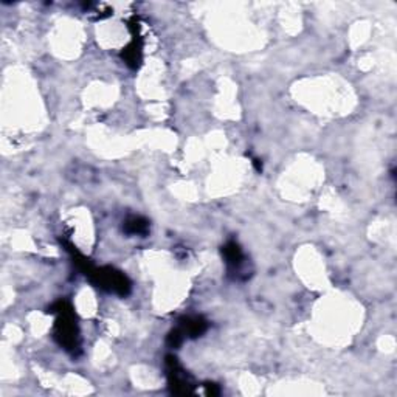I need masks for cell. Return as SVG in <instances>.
Segmentation results:
<instances>
[{
  "instance_id": "cell-2",
  "label": "cell",
  "mask_w": 397,
  "mask_h": 397,
  "mask_svg": "<svg viewBox=\"0 0 397 397\" xmlns=\"http://www.w3.org/2000/svg\"><path fill=\"white\" fill-rule=\"evenodd\" d=\"M84 275L92 281L96 287L104 289V291H107V292H113V293H118V295L124 296V295H128L130 291V283H129L128 276L112 267L96 269L92 266V264H90L87 270L84 272Z\"/></svg>"
},
{
  "instance_id": "cell-3",
  "label": "cell",
  "mask_w": 397,
  "mask_h": 397,
  "mask_svg": "<svg viewBox=\"0 0 397 397\" xmlns=\"http://www.w3.org/2000/svg\"><path fill=\"white\" fill-rule=\"evenodd\" d=\"M222 255L223 259H225L230 275H233L235 278H241V275H244V278H247L245 255L236 241H228L223 245Z\"/></svg>"
},
{
  "instance_id": "cell-4",
  "label": "cell",
  "mask_w": 397,
  "mask_h": 397,
  "mask_svg": "<svg viewBox=\"0 0 397 397\" xmlns=\"http://www.w3.org/2000/svg\"><path fill=\"white\" fill-rule=\"evenodd\" d=\"M167 371H168V380L169 385L176 394H186L191 391V382L186 376L184 368L180 367V363L174 355H168L167 357Z\"/></svg>"
},
{
  "instance_id": "cell-5",
  "label": "cell",
  "mask_w": 397,
  "mask_h": 397,
  "mask_svg": "<svg viewBox=\"0 0 397 397\" xmlns=\"http://www.w3.org/2000/svg\"><path fill=\"white\" fill-rule=\"evenodd\" d=\"M179 328L181 329V332L185 334V337H201L206 329H208V323H206L202 317H186L180 320Z\"/></svg>"
},
{
  "instance_id": "cell-6",
  "label": "cell",
  "mask_w": 397,
  "mask_h": 397,
  "mask_svg": "<svg viewBox=\"0 0 397 397\" xmlns=\"http://www.w3.org/2000/svg\"><path fill=\"white\" fill-rule=\"evenodd\" d=\"M123 230L128 235H146L149 230V222L140 216H132L126 222H124Z\"/></svg>"
},
{
  "instance_id": "cell-1",
  "label": "cell",
  "mask_w": 397,
  "mask_h": 397,
  "mask_svg": "<svg viewBox=\"0 0 397 397\" xmlns=\"http://www.w3.org/2000/svg\"><path fill=\"white\" fill-rule=\"evenodd\" d=\"M52 313H57L55 321V338L65 351L77 352L79 350V330L74 318V312L67 301H57L52 309Z\"/></svg>"
},
{
  "instance_id": "cell-7",
  "label": "cell",
  "mask_w": 397,
  "mask_h": 397,
  "mask_svg": "<svg viewBox=\"0 0 397 397\" xmlns=\"http://www.w3.org/2000/svg\"><path fill=\"white\" fill-rule=\"evenodd\" d=\"M185 334L181 332V329L180 328H176V329H172L169 335H168V340L167 343L171 346V347H179L181 343L185 342Z\"/></svg>"
}]
</instances>
